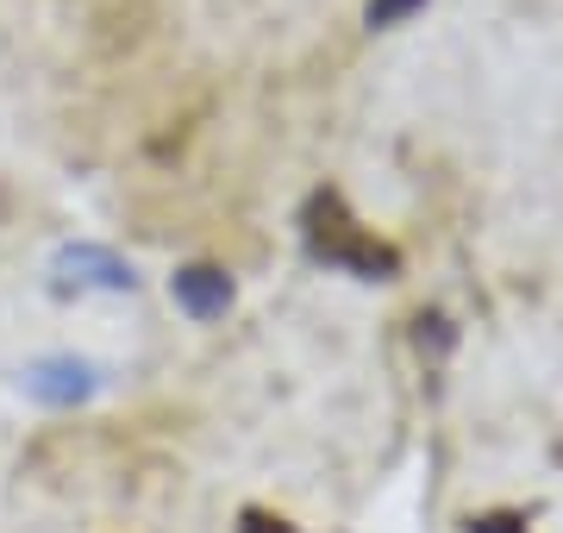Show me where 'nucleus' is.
I'll return each mask as SVG.
<instances>
[{"label": "nucleus", "instance_id": "f257e3e1", "mask_svg": "<svg viewBox=\"0 0 563 533\" xmlns=\"http://www.w3.org/2000/svg\"><path fill=\"white\" fill-rule=\"evenodd\" d=\"M307 239H313V251H320L325 264L357 270V276H395V264H401L383 239H369L357 220H344L339 195H313V207H307Z\"/></svg>", "mask_w": 563, "mask_h": 533}, {"label": "nucleus", "instance_id": "f03ea898", "mask_svg": "<svg viewBox=\"0 0 563 533\" xmlns=\"http://www.w3.org/2000/svg\"><path fill=\"white\" fill-rule=\"evenodd\" d=\"M169 295H176L195 320H220V314L232 308V276H225V270H213V264H188V270H176Z\"/></svg>", "mask_w": 563, "mask_h": 533}, {"label": "nucleus", "instance_id": "7ed1b4c3", "mask_svg": "<svg viewBox=\"0 0 563 533\" xmlns=\"http://www.w3.org/2000/svg\"><path fill=\"white\" fill-rule=\"evenodd\" d=\"M426 0H369V25L376 32H388V25H401L407 13H420Z\"/></svg>", "mask_w": 563, "mask_h": 533}, {"label": "nucleus", "instance_id": "20e7f679", "mask_svg": "<svg viewBox=\"0 0 563 533\" xmlns=\"http://www.w3.org/2000/svg\"><path fill=\"white\" fill-rule=\"evenodd\" d=\"M239 533H295L282 514H263V509H244L239 514Z\"/></svg>", "mask_w": 563, "mask_h": 533}, {"label": "nucleus", "instance_id": "39448f33", "mask_svg": "<svg viewBox=\"0 0 563 533\" xmlns=\"http://www.w3.org/2000/svg\"><path fill=\"white\" fill-rule=\"evenodd\" d=\"M470 533H526L520 514H483V521H470Z\"/></svg>", "mask_w": 563, "mask_h": 533}]
</instances>
